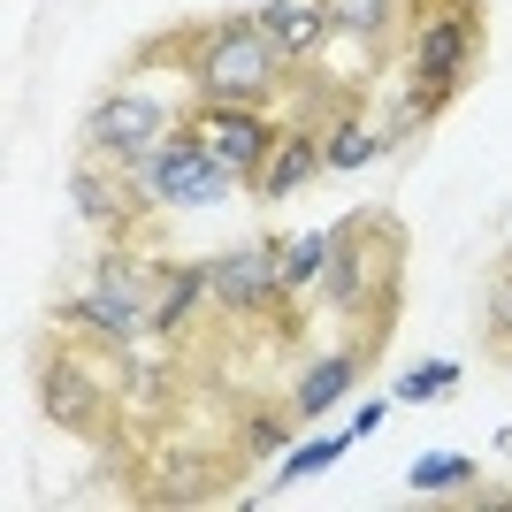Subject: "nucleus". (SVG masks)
<instances>
[{
	"instance_id": "1",
	"label": "nucleus",
	"mask_w": 512,
	"mask_h": 512,
	"mask_svg": "<svg viewBox=\"0 0 512 512\" xmlns=\"http://www.w3.org/2000/svg\"><path fill=\"white\" fill-rule=\"evenodd\" d=\"M398 283H406V222L383 207H360L337 222L329 268L314 276V306L329 314H367V344H383L398 314Z\"/></svg>"
},
{
	"instance_id": "2",
	"label": "nucleus",
	"mask_w": 512,
	"mask_h": 512,
	"mask_svg": "<svg viewBox=\"0 0 512 512\" xmlns=\"http://www.w3.org/2000/svg\"><path fill=\"white\" fill-rule=\"evenodd\" d=\"M184 39H192L184 69H192L199 100H268V92L283 85V69H291V54H283L253 16L184 23Z\"/></svg>"
},
{
	"instance_id": "3",
	"label": "nucleus",
	"mask_w": 512,
	"mask_h": 512,
	"mask_svg": "<svg viewBox=\"0 0 512 512\" xmlns=\"http://www.w3.org/2000/svg\"><path fill=\"white\" fill-rule=\"evenodd\" d=\"M123 383H138V367H123L115 337H100V329H85L77 344H54L39 360V406H46V421L69 428V436L107 428V406H115Z\"/></svg>"
},
{
	"instance_id": "4",
	"label": "nucleus",
	"mask_w": 512,
	"mask_h": 512,
	"mask_svg": "<svg viewBox=\"0 0 512 512\" xmlns=\"http://www.w3.org/2000/svg\"><path fill=\"white\" fill-rule=\"evenodd\" d=\"M130 184L146 192V207H222L237 192V169H222L207 146H199L192 123H176L169 138H153L123 161Z\"/></svg>"
},
{
	"instance_id": "5",
	"label": "nucleus",
	"mask_w": 512,
	"mask_h": 512,
	"mask_svg": "<svg viewBox=\"0 0 512 512\" xmlns=\"http://www.w3.org/2000/svg\"><path fill=\"white\" fill-rule=\"evenodd\" d=\"M474 62H482V0H459V8H428L421 31H413V85L436 92V100H451V92L474 77Z\"/></svg>"
},
{
	"instance_id": "6",
	"label": "nucleus",
	"mask_w": 512,
	"mask_h": 512,
	"mask_svg": "<svg viewBox=\"0 0 512 512\" xmlns=\"http://www.w3.org/2000/svg\"><path fill=\"white\" fill-rule=\"evenodd\" d=\"M184 123H192L199 146H207L222 169H237L245 184H253V176L268 169V153H276V115L260 100H199Z\"/></svg>"
},
{
	"instance_id": "7",
	"label": "nucleus",
	"mask_w": 512,
	"mask_h": 512,
	"mask_svg": "<svg viewBox=\"0 0 512 512\" xmlns=\"http://www.w3.org/2000/svg\"><path fill=\"white\" fill-rule=\"evenodd\" d=\"M276 299H291V283H283V237H260L245 253L207 260V306H222V314H268Z\"/></svg>"
},
{
	"instance_id": "8",
	"label": "nucleus",
	"mask_w": 512,
	"mask_h": 512,
	"mask_svg": "<svg viewBox=\"0 0 512 512\" xmlns=\"http://www.w3.org/2000/svg\"><path fill=\"white\" fill-rule=\"evenodd\" d=\"M169 130H176V107H161L153 92H107V100L85 115V146H92V153H115V161H130L138 146L169 138Z\"/></svg>"
},
{
	"instance_id": "9",
	"label": "nucleus",
	"mask_w": 512,
	"mask_h": 512,
	"mask_svg": "<svg viewBox=\"0 0 512 512\" xmlns=\"http://www.w3.org/2000/svg\"><path fill=\"white\" fill-rule=\"evenodd\" d=\"M69 207L85 214L100 237H115V245H130V237L146 230V192L130 184V169H123V176H92V169H77V176H69Z\"/></svg>"
},
{
	"instance_id": "10",
	"label": "nucleus",
	"mask_w": 512,
	"mask_h": 512,
	"mask_svg": "<svg viewBox=\"0 0 512 512\" xmlns=\"http://www.w3.org/2000/svg\"><path fill=\"white\" fill-rule=\"evenodd\" d=\"M253 23L283 46V54H291V62H314L321 39H329V16H321V0H260Z\"/></svg>"
},
{
	"instance_id": "11",
	"label": "nucleus",
	"mask_w": 512,
	"mask_h": 512,
	"mask_svg": "<svg viewBox=\"0 0 512 512\" xmlns=\"http://www.w3.org/2000/svg\"><path fill=\"white\" fill-rule=\"evenodd\" d=\"M314 169H329V146H321L314 130H283L276 153H268V169L253 176V192H260V199H291Z\"/></svg>"
},
{
	"instance_id": "12",
	"label": "nucleus",
	"mask_w": 512,
	"mask_h": 512,
	"mask_svg": "<svg viewBox=\"0 0 512 512\" xmlns=\"http://www.w3.org/2000/svg\"><path fill=\"white\" fill-rule=\"evenodd\" d=\"M360 367H367V352H321V360L299 375V390H291V413H299V421H321L337 398H352Z\"/></svg>"
},
{
	"instance_id": "13",
	"label": "nucleus",
	"mask_w": 512,
	"mask_h": 512,
	"mask_svg": "<svg viewBox=\"0 0 512 512\" xmlns=\"http://www.w3.org/2000/svg\"><path fill=\"white\" fill-rule=\"evenodd\" d=\"M406 8H413V0H321L329 31H344V39H383Z\"/></svg>"
},
{
	"instance_id": "14",
	"label": "nucleus",
	"mask_w": 512,
	"mask_h": 512,
	"mask_svg": "<svg viewBox=\"0 0 512 512\" xmlns=\"http://www.w3.org/2000/svg\"><path fill=\"white\" fill-rule=\"evenodd\" d=\"M467 482H474L467 451H421L406 467V490H421V497H451V490H467Z\"/></svg>"
},
{
	"instance_id": "15",
	"label": "nucleus",
	"mask_w": 512,
	"mask_h": 512,
	"mask_svg": "<svg viewBox=\"0 0 512 512\" xmlns=\"http://www.w3.org/2000/svg\"><path fill=\"white\" fill-rule=\"evenodd\" d=\"M482 344L512 360V253L497 260L490 283H482Z\"/></svg>"
},
{
	"instance_id": "16",
	"label": "nucleus",
	"mask_w": 512,
	"mask_h": 512,
	"mask_svg": "<svg viewBox=\"0 0 512 512\" xmlns=\"http://www.w3.org/2000/svg\"><path fill=\"white\" fill-rule=\"evenodd\" d=\"M352 444H360L352 428H344V436H314V444H291V451L276 459V490H291V482H306V474H321V467H337Z\"/></svg>"
},
{
	"instance_id": "17",
	"label": "nucleus",
	"mask_w": 512,
	"mask_h": 512,
	"mask_svg": "<svg viewBox=\"0 0 512 512\" xmlns=\"http://www.w3.org/2000/svg\"><path fill=\"white\" fill-rule=\"evenodd\" d=\"M459 383H467V367H459V360H428V367H406L390 398H398V406H428V398H451Z\"/></svg>"
},
{
	"instance_id": "18",
	"label": "nucleus",
	"mask_w": 512,
	"mask_h": 512,
	"mask_svg": "<svg viewBox=\"0 0 512 512\" xmlns=\"http://www.w3.org/2000/svg\"><path fill=\"white\" fill-rule=\"evenodd\" d=\"M329 245H337V230H299V237H283V283H291V291H306V283L329 268Z\"/></svg>"
},
{
	"instance_id": "19",
	"label": "nucleus",
	"mask_w": 512,
	"mask_h": 512,
	"mask_svg": "<svg viewBox=\"0 0 512 512\" xmlns=\"http://www.w3.org/2000/svg\"><path fill=\"white\" fill-rule=\"evenodd\" d=\"M199 306H207V260H199V268H176V283L161 291V337H176Z\"/></svg>"
},
{
	"instance_id": "20",
	"label": "nucleus",
	"mask_w": 512,
	"mask_h": 512,
	"mask_svg": "<svg viewBox=\"0 0 512 512\" xmlns=\"http://www.w3.org/2000/svg\"><path fill=\"white\" fill-rule=\"evenodd\" d=\"M321 146H329V169H360V161H375V153H383V138H375V130H360V115H344Z\"/></svg>"
},
{
	"instance_id": "21",
	"label": "nucleus",
	"mask_w": 512,
	"mask_h": 512,
	"mask_svg": "<svg viewBox=\"0 0 512 512\" xmlns=\"http://www.w3.org/2000/svg\"><path fill=\"white\" fill-rule=\"evenodd\" d=\"M245 444H253V451H283V444H291V421H276V413H253Z\"/></svg>"
},
{
	"instance_id": "22",
	"label": "nucleus",
	"mask_w": 512,
	"mask_h": 512,
	"mask_svg": "<svg viewBox=\"0 0 512 512\" xmlns=\"http://www.w3.org/2000/svg\"><path fill=\"white\" fill-rule=\"evenodd\" d=\"M383 421H390V406H383V398H367V406L352 413V436H375V428H383Z\"/></svg>"
}]
</instances>
